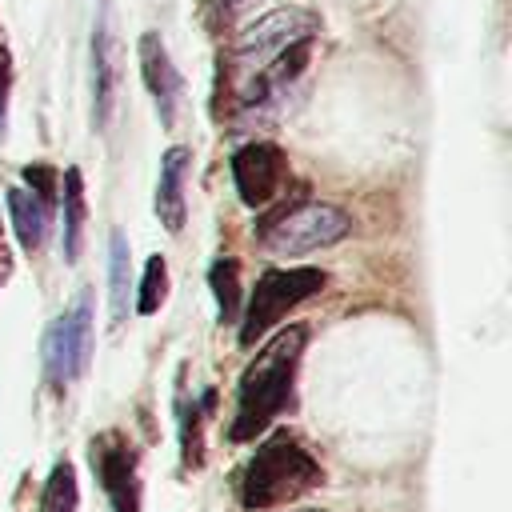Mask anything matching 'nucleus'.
<instances>
[{
    "label": "nucleus",
    "mask_w": 512,
    "mask_h": 512,
    "mask_svg": "<svg viewBox=\"0 0 512 512\" xmlns=\"http://www.w3.org/2000/svg\"><path fill=\"white\" fill-rule=\"evenodd\" d=\"M304 340H308V332L300 324H292L268 348L256 352V360L240 376V400H236V420L228 428V440H236V444L256 440L284 412V404L292 396V380H296Z\"/></svg>",
    "instance_id": "1"
},
{
    "label": "nucleus",
    "mask_w": 512,
    "mask_h": 512,
    "mask_svg": "<svg viewBox=\"0 0 512 512\" xmlns=\"http://www.w3.org/2000/svg\"><path fill=\"white\" fill-rule=\"evenodd\" d=\"M316 484H324L320 460H316L292 432L280 428V432H272V436L252 452V460L244 464V476H240V504L252 508V512L280 508V504L300 500V496L312 492Z\"/></svg>",
    "instance_id": "2"
},
{
    "label": "nucleus",
    "mask_w": 512,
    "mask_h": 512,
    "mask_svg": "<svg viewBox=\"0 0 512 512\" xmlns=\"http://www.w3.org/2000/svg\"><path fill=\"white\" fill-rule=\"evenodd\" d=\"M352 232V216L324 200H296L292 208L272 212L256 236L272 256H304L316 248H328Z\"/></svg>",
    "instance_id": "3"
},
{
    "label": "nucleus",
    "mask_w": 512,
    "mask_h": 512,
    "mask_svg": "<svg viewBox=\"0 0 512 512\" xmlns=\"http://www.w3.org/2000/svg\"><path fill=\"white\" fill-rule=\"evenodd\" d=\"M328 284L324 268L300 264V268H272L256 280L252 296H248V312L240 320V344L252 348L260 336H268L296 304H304L308 296H316Z\"/></svg>",
    "instance_id": "4"
},
{
    "label": "nucleus",
    "mask_w": 512,
    "mask_h": 512,
    "mask_svg": "<svg viewBox=\"0 0 512 512\" xmlns=\"http://www.w3.org/2000/svg\"><path fill=\"white\" fill-rule=\"evenodd\" d=\"M88 352H92V300L84 292L64 316H56V324L44 336V372H48V384L56 392H64L88 368Z\"/></svg>",
    "instance_id": "5"
},
{
    "label": "nucleus",
    "mask_w": 512,
    "mask_h": 512,
    "mask_svg": "<svg viewBox=\"0 0 512 512\" xmlns=\"http://www.w3.org/2000/svg\"><path fill=\"white\" fill-rule=\"evenodd\" d=\"M316 32V16L304 8H276L268 16H260L256 24H248L236 40V60L256 76L260 68H268L288 44L308 40Z\"/></svg>",
    "instance_id": "6"
},
{
    "label": "nucleus",
    "mask_w": 512,
    "mask_h": 512,
    "mask_svg": "<svg viewBox=\"0 0 512 512\" xmlns=\"http://www.w3.org/2000/svg\"><path fill=\"white\" fill-rule=\"evenodd\" d=\"M92 468L112 500V512H140V480L136 452L120 432H100L92 440Z\"/></svg>",
    "instance_id": "7"
},
{
    "label": "nucleus",
    "mask_w": 512,
    "mask_h": 512,
    "mask_svg": "<svg viewBox=\"0 0 512 512\" xmlns=\"http://www.w3.org/2000/svg\"><path fill=\"white\" fill-rule=\"evenodd\" d=\"M284 172H288V160L276 144H244L236 156H232V180H236V192L248 208H264L276 200L280 184H284Z\"/></svg>",
    "instance_id": "8"
},
{
    "label": "nucleus",
    "mask_w": 512,
    "mask_h": 512,
    "mask_svg": "<svg viewBox=\"0 0 512 512\" xmlns=\"http://www.w3.org/2000/svg\"><path fill=\"white\" fill-rule=\"evenodd\" d=\"M140 72H144V84H148V92L156 100V112H160L164 128H172L184 84H180V72H176L172 56H168V48H164V40L156 32L140 36Z\"/></svg>",
    "instance_id": "9"
},
{
    "label": "nucleus",
    "mask_w": 512,
    "mask_h": 512,
    "mask_svg": "<svg viewBox=\"0 0 512 512\" xmlns=\"http://www.w3.org/2000/svg\"><path fill=\"white\" fill-rule=\"evenodd\" d=\"M184 172H188V148L176 144L164 152L156 180V216L172 236L184 228Z\"/></svg>",
    "instance_id": "10"
},
{
    "label": "nucleus",
    "mask_w": 512,
    "mask_h": 512,
    "mask_svg": "<svg viewBox=\"0 0 512 512\" xmlns=\"http://www.w3.org/2000/svg\"><path fill=\"white\" fill-rule=\"evenodd\" d=\"M92 100H96V124L104 128L116 100V48H112L108 24H96V36H92Z\"/></svg>",
    "instance_id": "11"
},
{
    "label": "nucleus",
    "mask_w": 512,
    "mask_h": 512,
    "mask_svg": "<svg viewBox=\"0 0 512 512\" xmlns=\"http://www.w3.org/2000/svg\"><path fill=\"white\" fill-rule=\"evenodd\" d=\"M8 216H12V228H16V240L24 252H36L48 236V208L28 192V188H8Z\"/></svg>",
    "instance_id": "12"
},
{
    "label": "nucleus",
    "mask_w": 512,
    "mask_h": 512,
    "mask_svg": "<svg viewBox=\"0 0 512 512\" xmlns=\"http://www.w3.org/2000/svg\"><path fill=\"white\" fill-rule=\"evenodd\" d=\"M84 248V176L80 168L64 172V260L76 264Z\"/></svg>",
    "instance_id": "13"
},
{
    "label": "nucleus",
    "mask_w": 512,
    "mask_h": 512,
    "mask_svg": "<svg viewBox=\"0 0 512 512\" xmlns=\"http://www.w3.org/2000/svg\"><path fill=\"white\" fill-rule=\"evenodd\" d=\"M208 284L216 292V308H220V320L224 324H236L240 320V264L220 256L212 268H208Z\"/></svg>",
    "instance_id": "14"
},
{
    "label": "nucleus",
    "mask_w": 512,
    "mask_h": 512,
    "mask_svg": "<svg viewBox=\"0 0 512 512\" xmlns=\"http://www.w3.org/2000/svg\"><path fill=\"white\" fill-rule=\"evenodd\" d=\"M80 508V484H76V468L68 460L52 464L48 480H44V496H40V512H76Z\"/></svg>",
    "instance_id": "15"
},
{
    "label": "nucleus",
    "mask_w": 512,
    "mask_h": 512,
    "mask_svg": "<svg viewBox=\"0 0 512 512\" xmlns=\"http://www.w3.org/2000/svg\"><path fill=\"white\" fill-rule=\"evenodd\" d=\"M108 280H112V324H124L128 320V240L124 232H112Z\"/></svg>",
    "instance_id": "16"
},
{
    "label": "nucleus",
    "mask_w": 512,
    "mask_h": 512,
    "mask_svg": "<svg viewBox=\"0 0 512 512\" xmlns=\"http://www.w3.org/2000/svg\"><path fill=\"white\" fill-rule=\"evenodd\" d=\"M164 296H168V264H164V256H152V260L144 264V276H140L136 312H140V316H152V312H160Z\"/></svg>",
    "instance_id": "17"
},
{
    "label": "nucleus",
    "mask_w": 512,
    "mask_h": 512,
    "mask_svg": "<svg viewBox=\"0 0 512 512\" xmlns=\"http://www.w3.org/2000/svg\"><path fill=\"white\" fill-rule=\"evenodd\" d=\"M212 404H216V392H204L200 396V404H192L188 412H184V464L188 468H200V460H204V440H200V424H204V412H212Z\"/></svg>",
    "instance_id": "18"
},
{
    "label": "nucleus",
    "mask_w": 512,
    "mask_h": 512,
    "mask_svg": "<svg viewBox=\"0 0 512 512\" xmlns=\"http://www.w3.org/2000/svg\"><path fill=\"white\" fill-rule=\"evenodd\" d=\"M24 184H28V192L52 212V204H56V192H60V172L52 168V164H24Z\"/></svg>",
    "instance_id": "19"
},
{
    "label": "nucleus",
    "mask_w": 512,
    "mask_h": 512,
    "mask_svg": "<svg viewBox=\"0 0 512 512\" xmlns=\"http://www.w3.org/2000/svg\"><path fill=\"white\" fill-rule=\"evenodd\" d=\"M8 84H12V60L0 44V132H4V120H8Z\"/></svg>",
    "instance_id": "20"
},
{
    "label": "nucleus",
    "mask_w": 512,
    "mask_h": 512,
    "mask_svg": "<svg viewBox=\"0 0 512 512\" xmlns=\"http://www.w3.org/2000/svg\"><path fill=\"white\" fill-rule=\"evenodd\" d=\"M8 276H12V256H8V248L0 240V280H8Z\"/></svg>",
    "instance_id": "21"
},
{
    "label": "nucleus",
    "mask_w": 512,
    "mask_h": 512,
    "mask_svg": "<svg viewBox=\"0 0 512 512\" xmlns=\"http://www.w3.org/2000/svg\"><path fill=\"white\" fill-rule=\"evenodd\" d=\"M300 512H324V508H300Z\"/></svg>",
    "instance_id": "22"
}]
</instances>
